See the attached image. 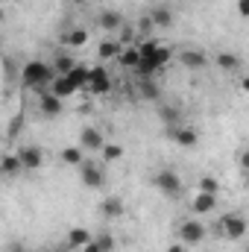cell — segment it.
<instances>
[{"instance_id":"4","label":"cell","mask_w":249,"mask_h":252,"mask_svg":"<svg viewBox=\"0 0 249 252\" xmlns=\"http://www.w3.org/2000/svg\"><path fill=\"white\" fill-rule=\"evenodd\" d=\"M153 185L161 190L164 196H170V199H176V196L182 193V179H179V173H176V170H170V167L158 170V173L153 176Z\"/></svg>"},{"instance_id":"9","label":"cell","mask_w":249,"mask_h":252,"mask_svg":"<svg viewBox=\"0 0 249 252\" xmlns=\"http://www.w3.org/2000/svg\"><path fill=\"white\" fill-rule=\"evenodd\" d=\"M167 138L173 141V144H179V147H185V150H193L196 144H199V135H196V129H190V126H167Z\"/></svg>"},{"instance_id":"25","label":"cell","mask_w":249,"mask_h":252,"mask_svg":"<svg viewBox=\"0 0 249 252\" xmlns=\"http://www.w3.org/2000/svg\"><path fill=\"white\" fill-rule=\"evenodd\" d=\"M141 59H144V56H141L138 44H132V47H124V53H121V59H118V62L124 64L126 70H135V67L141 64Z\"/></svg>"},{"instance_id":"20","label":"cell","mask_w":249,"mask_h":252,"mask_svg":"<svg viewBox=\"0 0 249 252\" xmlns=\"http://www.w3.org/2000/svg\"><path fill=\"white\" fill-rule=\"evenodd\" d=\"M59 158H62L64 164H70V167H82L85 164V150L76 144V147H64L62 153H59Z\"/></svg>"},{"instance_id":"15","label":"cell","mask_w":249,"mask_h":252,"mask_svg":"<svg viewBox=\"0 0 249 252\" xmlns=\"http://www.w3.org/2000/svg\"><path fill=\"white\" fill-rule=\"evenodd\" d=\"M179 62L185 64L187 70H202L205 64H208V53H202V50H196V47H187L179 53Z\"/></svg>"},{"instance_id":"33","label":"cell","mask_w":249,"mask_h":252,"mask_svg":"<svg viewBox=\"0 0 249 252\" xmlns=\"http://www.w3.org/2000/svg\"><path fill=\"white\" fill-rule=\"evenodd\" d=\"M235 9H238V15H241V18H249V0H238V3H235Z\"/></svg>"},{"instance_id":"22","label":"cell","mask_w":249,"mask_h":252,"mask_svg":"<svg viewBox=\"0 0 249 252\" xmlns=\"http://www.w3.org/2000/svg\"><path fill=\"white\" fill-rule=\"evenodd\" d=\"M53 67H56L59 76H64V73H70V70L76 67V59L70 56V50H59V53L53 56Z\"/></svg>"},{"instance_id":"19","label":"cell","mask_w":249,"mask_h":252,"mask_svg":"<svg viewBox=\"0 0 249 252\" xmlns=\"http://www.w3.org/2000/svg\"><path fill=\"white\" fill-rule=\"evenodd\" d=\"M47 91H53L56 97H62V100H67V97H73V94H76L79 88H76V85H73V82H70L67 76H56V79H53V85H50Z\"/></svg>"},{"instance_id":"18","label":"cell","mask_w":249,"mask_h":252,"mask_svg":"<svg viewBox=\"0 0 249 252\" xmlns=\"http://www.w3.org/2000/svg\"><path fill=\"white\" fill-rule=\"evenodd\" d=\"M150 18H153L156 30L173 27V9H170V6H156V9H150Z\"/></svg>"},{"instance_id":"3","label":"cell","mask_w":249,"mask_h":252,"mask_svg":"<svg viewBox=\"0 0 249 252\" xmlns=\"http://www.w3.org/2000/svg\"><path fill=\"white\" fill-rule=\"evenodd\" d=\"M220 229H223V235H226L229 241H241L249 232V223L241 211H226V214L220 217Z\"/></svg>"},{"instance_id":"6","label":"cell","mask_w":249,"mask_h":252,"mask_svg":"<svg viewBox=\"0 0 249 252\" xmlns=\"http://www.w3.org/2000/svg\"><path fill=\"white\" fill-rule=\"evenodd\" d=\"M88 91H91L94 97H103V94L112 91V76H109V70H106L103 64L88 67Z\"/></svg>"},{"instance_id":"5","label":"cell","mask_w":249,"mask_h":252,"mask_svg":"<svg viewBox=\"0 0 249 252\" xmlns=\"http://www.w3.org/2000/svg\"><path fill=\"white\" fill-rule=\"evenodd\" d=\"M205 235H208V229L199 223V220H182L179 223V241L185 244V247H199L202 241H205Z\"/></svg>"},{"instance_id":"31","label":"cell","mask_w":249,"mask_h":252,"mask_svg":"<svg viewBox=\"0 0 249 252\" xmlns=\"http://www.w3.org/2000/svg\"><path fill=\"white\" fill-rule=\"evenodd\" d=\"M199 190H208V193H217V190H220V182H217L214 176H202V179H199Z\"/></svg>"},{"instance_id":"39","label":"cell","mask_w":249,"mask_h":252,"mask_svg":"<svg viewBox=\"0 0 249 252\" xmlns=\"http://www.w3.org/2000/svg\"><path fill=\"white\" fill-rule=\"evenodd\" d=\"M44 252H70L67 247H56V250H44Z\"/></svg>"},{"instance_id":"29","label":"cell","mask_w":249,"mask_h":252,"mask_svg":"<svg viewBox=\"0 0 249 252\" xmlns=\"http://www.w3.org/2000/svg\"><path fill=\"white\" fill-rule=\"evenodd\" d=\"M94 241L100 244V250H103V252H115V250H118V241H115V235H112V232H103V235H97Z\"/></svg>"},{"instance_id":"12","label":"cell","mask_w":249,"mask_h":252,"mask_svg":"<svg viewBox=\"0 0 249 252\" xmlns=\"http://www.w3.org/2000/svg\"><path fill=\"white\" fill-rule=\"evenodd\" d=\"M62 97H56L53 91H41V97H38V112L44 115V118H56V115H62Z\"/></svg>"},{"instance_id":"13","label":"cell","mask_w":249,"mask_h":252,"mask_svg":"<svg viewBox=\"0 0 249 252\" xmlns=\"http://www.w3.org/2000/svg\"><path fill=\"white\" fill-rule=\"evenodd\" d=\"M94 241V235L88 232V229H82V226H73L70 232H67V238H64V247L67 250H73V252H79L82 247H88Z\"/></svg>"},{"instance_id":"28","label":"cell","mask_w":249,"mask_h":252,"mask_svg":"<svg viewBox=\"0 0 249 252\" xmlns=\"http://www.w3.org/2000/svg\"><path fill=\"white\" fill-rule=\"evenodd\" d=\"M64 76H67V79H70V82H73L76 88H88V67L76 64V67H73L70 73H64Z\"/></svg>"},{"instance_id":"37","label":"cell","mask_w":249,"mask_h":252,"mask_svg":"<svg viewBox=\"0 0 249 252\" xmlns=\"http://www.w3.org/2000/svg\"><path fill=\"white\" fill-rule=\"evenodd\" d=\"M167 252H187V247L179 241V244H170V247H167Z\"/></svg>"},{"instance_id":"17","label":"cell","mask_w":249,"mask_h":252,"mask_svg":"<svg viewBox=\"0 0 249 252\" xmlns=\"http://www.w3.org/2000/svg\"><path fill=\"white\" fill-rule=\"evenodd\" d=\"M0 173H3L6 179H15V176L24 173V164H21L18 153H6V156H3V161H0Z\"/></svg>"},{"instance_id":"36","label":"cell","mask_w":249,"mask_h":252,"mask_svg":"<svg viewBox=\"0 0 249 252\" xmlns=\"http://www.w3.org/2000/svg\"><path fill=\"white\" fill-rule=\"evenodd\" d=\"M79 252H103V250H100V244H97V241H91L88 247H82Z\"/></svg>"},{"instance_id":"1","label":"cell","mask_w":249,"mask_h":252,"mask_svg":"<svg viewBox=\"0 0 249 252\" xmlns=\"http://www.w3.org/2000/svg\"><path fill=\"white\" fill-rule=\"evenodd\" d=\"M56 67L53 62H41V59H30V62L21 67V82L27 88H35V91H47L56 79Z\"/></svg>"},{"instance_id":"32","label":"cell","mask_w":249,"mask_h":252,"mask_svg":"<svg viewBox=\"0 0 249 252\" xmlns=\"http://www.w3.org/2000/svg\"><path fill=\"white\" fill-rule=\"evenodd\" d=\"M150 30H156V24H153V18L147 15V18L138 21V32H150Z\"/></svg>"},{"instance_id":"2","label":"cell","mask_w":249,"mask_h":252,"mask_svg":"<svg viewBox=\"0 0 249 252\" xmlns=\"http://www.w3.org/2000/svg\"><path fill=\"white\" fill-rule=\"evenodd\" d=\"M173 59V47H167V44H158L156 47V53L153 56H147V59H141V64L135 67V73H138V79H153L164 64Z\"/></svg>"},{"instance_id":"23","label":"cell","mask_w":249,"mask_h":252,"mask_svg":"<svg viewBox=\"0 0 249 252\" xmlns=\"http://www.w3.org/2000/svg\"><path fill=\"white\" fill-rule=\"evenodd\" d=\"M124 214V199L121 196H106L103 199V217L106 220H118Z\"/></svg>"},{"instance_id":"10","label":"cell","mask_w":249,"mask_h":252,"mask_svg":"<svg viewBox=\"0 0 249 252\" xmlns=\"http://www.w3.org/2000/svg\"><path fill=\"white\" fill-rule=\"evenodd\" d=\"M79 147H82L85 153H103L106 138H103V132H100L97 126H85L82 135H79Z\"/></svg>"},{"instance_id":"40","label":"cell","mask_w":249,"mask_h":252,"mask_svg":"<svg viewBox=\"0 0 249 252\" xmlns=\"http://www.w3.org/2000/svg\"><path fill=\"white\" fill-rule=\"evenodd\" d=\"M12 252H27V250H24L21 244H12Z\"/></svg>"},{"instance_id":"26","label":"cell","mask_w":249,"mask_h":252,"mask_svg":"<svg viewBox=\"0 0 249 252\" xmlns=\"http://www.w3.org/2000/svg\"><path fill=\"white\" fill-rule=\"evenodd\" d=\"M97 53H100V59H121V53H124V44H121V41H103Z\"/></svg>"},{"instance_id":"21","label":"cell","mask_w":249,"mask_h":252,"mask_svg":"<svg viewBox=\"0 0 249 252\" xmlns=\"http://www.w3.org/2000/svg\"><path fill=\"white\" fill-rule=\"evenodd\" d=\"M138 94H141V100H147V103H158V97H161L156 79H138Z\"/></svg>"},{"instance_id":"27","label":"cell","mask_w":249,"mask_h":252,"mask_svg":"<svg viewBox=\"0 0 249 252\" xmlns=\"http://www.w3.org/2000/svg\"><path fill=\"white\" fill-rule=\"evenodd\" d=\"M158 118H161L164 129H167V126H182V121H179V112H176L173 106H158Z\"/></svg>"},{"instance_id":"8","label":"cell","mask_w":249,"mask_h":252,"mask_svg":"<svg viewBox=\"0 0 249 252\" xmlns=\"http://www.w3.org/2000/svg\"><path fill=\"white\" fill-rule=\"evenodd\" d=\"M79 179H82L85 188H94V190H100L106 185V173H103V167L94 164V161H85V164L79 167Z\"/></svg>"},{"instance_id":"7","label":"cell","mask_w":249,"mask_h":252,"mask_svg":"<svg viewBox=\"0 0 249 252\" xmlns=\"http://www.w3.org/2000/svg\"><path fill=\"white\" fill-rule=\"evenodd\" d=\"M18 158L24 164V170H41L44 167V150L38 144H27L18 150Z\"/></svg>"},{"instance_id":"14","label":"cell","mask_w":249,"mask_h":252,"mask_svg":"<svg viewBox=\"0 0 249 252\" xmlns=\"http://www.w3.org/2000/svg\"><path fill=\"white\" fill-rule=\"evenodd\" d=\"M97 24H100V30H106V32H121V30L126 27L124 15H121L118 9H106V12H100Z\"/></svg>"},{"instance_id":"16","label":"cell","mask_w":249,"mask_h":252,"mask_svg":"<svg viewBox=\"0 0 249 252\" xmlns=\"http://www.w3.org/2000/svg\"><path fill=\"white\" fill-rule=\"evenodd\" d=\"M85 44H88V30H85V27H73V30L62 32V47L64 50H76V47H85Z\"/></svg>"},{"instance_id":"38","label":"cell","mask_w":249,"mask_h":252,"mask_svg":"<svg viewBox=\"0 0 249 252\" xmlns=\"http://www.w3.org/2000/svg\"><path fill=\"white\" fill-rule=\"evenodd\" d=\"M241 88L249 94V73H247V76H241Z\"/></svg>"},{"instance_id":"34","label":"cell","mask_w":249,"mask_h":252,"mask_svg":"<svg viewBox=\"0 0 249 252\" xmlns=\"http://www.w3.org/2000/svg\"><path fill=\"white\" fill-rule=\"evenodd\" d=\"M241 167L249 173V147H244V150H241Z\"/></svg>"},{"instance_id":"30","label":"cell","mask_w":249,"mask_h":252,"mask_svg":"<svg viewBox=\"0 0 249 252\" xmlns=\"http://www.w3.org/2000/svg\"><path fill=\"white\" fill-rule=\"evenodd\" d=\"M100 156H103L106 161H118V158H124V147H121V144H106Z\"/></svg>"},{"instance_id":"35","label":"cell","mask_w":249,"mask_h":252,"mask_svg":"<svg viewBox=\"0 0 249 252\" xmlns=\"http://www.w3.org/2000/svg\"><path fill=\"white\" fill-rule=\"evenodd\" d=\"M132 32H135L132 27H124V30H121V44H124V41H132Z\"/></svg>"},{"instance_id":"11","label":"cell","mask_w":249,"mask_h":252,"mask_svg":"<svg viewBox=\"0 0 249 252\" xmlns=\"http://www.w3.org/2000/svg\"><path fill=\"white\" fill-rule=\"evenodd\" d=\"M217 208V193H208V190H196V196L190 199V211L196 214V217H202V214H211Z\"/></svg>"},{"instance_id":"24","label":"cell","mask_w":249,"mask_h":252,"mask_svg":"<svg viewBox=\"0 0 249 252\" xmlns=\"http://www.w3.org/2000/svg\"><path fill=\"white\" fill-rule=\"evenodd\" d=\"M214 62H217L220 70H238V67H241V56L232 53V50H220V53L214 56Z\"/></svg>"}]
</instances>
